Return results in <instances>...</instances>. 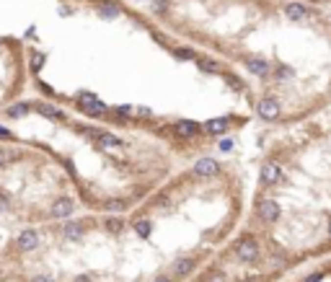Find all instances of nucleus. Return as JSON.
I'll return each mask as SVG.
<instances>
[{
	"label": "nucleus",
	"mask_w": 331,
	"mask_h": 282,
	"mask_svg": "<svg viewBox=\"0 0 331 282\" xmlns=\"http://www.w3.org/2000/svg\"><path fill=\"white\" fill-rule=\"evenodd\" d=\"M78 106L83 109V114H88V117H104L106 114V104L98 101L94 94H80L78 96Z\"/></svg>",
	"instance_id": "1"
},
{
	"label": "nucleus",
	"mask_w": 331,
	"mask_h": 282,
	"mask_svg": "<svg viewBox=\"0 0 331 282\" xmlns=\"http://www.w3.org/2000/svg\"><path fill=\"white\" fill-rule=\"evenodd\" d=\"M280 112H282L280 101H277V98H272V96H266V98H261V101L256 104V114H259L264 122H274L280 117Z\"/></svg>",
	"instance_id": "2"
},
{
	"label": "nucleus",
	"mask_w": 331,
	"mask_h": 282,
	"mask_svg": "<svg viewBox=\"0 0 331 282\" xmlns=\"http://www.w3.org/2000/svg\"><path fill=\"white\" fill-rule=\"evenodd\" d=\"M236 257L241 259V261H254L256 257H259V243H256V238H243V241H238Z\"/></svg>",
	"instance_id": "3"
},
{
	"label": "nucleus",
	"mask_w": 331,
	"mask_h": 282,
	"mask_svg": "<svg viewBox=\"0 0 331 282\" xmlns=\"http://www.w3.org/2000/svg\"><path fill=\"white\" fill-rule=\"evenodd\" d=\"M259 217L264 223H274L280 217V205L274 199H261L259 202Z\"/></svg>",
	"instance_id": "4"
},
{
	"label": "nucleus",
	"mask_w": 331,
	"mask_h": 282,
	"mask_svg": "<svg viewBox=\"0 0 331 282\" xmlns=\"http://www.w3.org/2000/svg\"><path fill=\"white\" fill-rule=\"evenodd\" d=\"M217 171H220V166H217V161H215V158H199V161L194 163V174H197V176H202V179L215 176Z\"/></svg>",
	"instance_id": "5"
},
{
	"label": "nucleus",
	"mask_w": 331,
	"mask_h": 282,
	"mask_svg": "<svg viewBox=\"0 0 331 282\" xmlns=\"http://www.w3.org/2000/svg\"><path fill=\"white\" fill-rule=\"evenodd\" d=\"M72 210H75V205H72V199H68V197H60L57 202H52V217H68V215H72Z\"/></svg>",
	"instance_id": "6"
},
{
	"label": "nucleus",
	"mask_w": 331,
	"mask_h": 282,
	"mask_svg": "<svg viewBox=\"0 0 331 282\" xmlns=\"http://www.w3.org/2000/svg\"><path fill=\"white\" fill-rule=\"evenodd\" d=\"M246 68H248V72H251V75H259V78L269 75V70H272L269 60H261V57H251V60H246Z\"/></svg>",
	"instance_id": "7"
},
{
	"label": "nucleus",
	"mask_w": 331,
	"mask_h": 282,
	"mask_svg": "<svg viewBox=\"0 0 331 282\" xmlns=\"http://www.w3.org/2000/svg\"><path fill=\"white\" fill-rule=\"evenodd\" d=\"M228 124H231L228 117H215V119H207L205 124H202V130H205L207 135H223L228 130Z\"/></svg>",
	"instance_id": "8"
},
{
	"label": "nucleus",
	"mask_w": 331,
	"mask_h": 282,
	"mask_svg": "<svg viewBox=\"0 0 331 282\" xmlns=\"http://www.w3.org/2000/svg\"><path fill=\"white\" fill-rule=\"evenodd\" d=\"M280 166H277V163H274V161H269V163H264V166H261V184H266V187H269V184H277V181H280Z\"/></svg>",
	"instance_id": "9"
},
{
	"label": "nucleus",
	"mask_w": 331,
	"mask_h": 282,
	"mask_svg": "<svg viewBox=\"0 0 331 282\" xmlns=\"http://www.w3.org/2000/svg\"><path fill=\"white\" fill-rule=\"evenodd\" d=\"M36 246H39V233L36 231H24L18 235V249L21 251H34Z\"/></svg>",
	"instance_id": "10"
},
{
	"label": "nucleus",
	"mask_w": 331,
	"mask_h": 282,
	"mask_svg": "<svg viewBox=\"0 0 331 282\" xmlns=\"http://www.w3.org/2000/svg\"><path fill=\"white\" fill-rule=\"evenodd\" d=\"M173 132L179 135V138H194V135L199 132V124L191 122V119H181L173 124Z\"/></svg>",
	"instance_id": "11"
},
{
	"label": "nucleus",
	"mask_w": 331,
	"mask_h": 282,
	"mask_svg": "<svg viewBox=\"0 0 331 282\" xmlns=\"http://www.w3.org/2000/svg\"><path fill=\"white\" fill-rule=\"evenodd\" d=\"M284 16H287L290 21H306V18H308V8L300 5V3H287V5H284Z\"/></svg>",
	"instance_id": "12"
},
{
	"label": "nucleus",
	"mask_w": 331,
	"mask_h": 282,
	"mask_svg": "<svg viewBox=\"0 0 331 282\" xmlns=\"http://www.w3.org/2000/svg\"><path fill=\"white\" fill-rule=\"evenodd\" d=\"M36 112L47 119H65V112H60L57 106H49V104H36Z\"/></svg>",
	"instance_id": "13"
},
{
	"label": "nucleus",
	"mask_w": 331,
	"mask_h": 282,
	"mask_svg": "<svg viewBox=\"0 0 331 282\" xmlns=\"http://www.w3.org/2000/svg\"><path fill=\"white\" fill-rule=\"evenodd\" d=\"M83 223H65L62 225V235L65 238H72V241H78V238H83Z\"/></svg>",
	"instance_id": "14"
},
{
	"label": "nucleus",
	"mask_w": 331,
	"mask_h": 282,
	"mask_svg": "<svg viewBox=\"0 0 331 282\" xmlns=\"http://www.w3.org/2000/svg\"><path fill=\"white\" fill-rule=\"evenodd\" d=\"M191 269H194V259H176V264H173V272L179 277H187Z\"/></svg>",
	"instance_id": "15"
},
{
	"label": "nucleus",
	"mask_w": 331,
	"mask_h": 282,
	"mask_svg": "<svg viewBox=\"0 0 331 282\" xmlns=\"http://www.w3.org/2000/svg\"><path fill=\"white\" fill-rule=\"evenodd\" d=\"M29 112H31L29 104H16V106L8 109V117H11V119H18V117H26Z\"/></svg>",
	"instance_id": "16"
},
{
	"label": "nucleus",
	"mask_w": 331,
	"mask_h": 282,
	"mask_svg": "<svg viewBox=\"0 0 331 282\" xmlns=\"http://www.w3.org/2000/svg\"><path fill=\"white\" fill-rule=\"evenodd\" d=\"M98 142L104 145V148H119V145H122V140H119L117 135H109V132H101Z\"/></svg>",
	"instance_id": "17"
},
{
	"label": "nucleus",
	"mask_w": 331,
	"mask_h": 282,
	"mask_svg": "<svg viewBox=\"0 0 331 282\" xmlns=\"http://www.w3.org/2000/svg\"><path fill=\"white\" fill-rule=\"evenodd\" d=\"M135 231H137V235H140V238H148L150 235V231H153V225H150V220H135Z\"/></svg>",
	"instance_id": "18"
},
{
	"label": "nucleus",
	"mask_w": 331,
	"mask_h": 282,
	"mask_svg": "<svg viewBox=\"0 0 331 282\" xmlns=\"http://www.w3.org/2000/svg\"><path fill=\"white\" fill-rule=\"evenodd\" d=\"M98 16H101V18H117V16H119V5H112V3L98 5Z\"/></svg>",
	"instance_id": "19"
},
{
	"label": "nucleus",
	"mask_w": 331,
	"mask_h": 282,
	"mask_svg": "<svg viewBox=\"0 0 331 282\" xmlns=\"http://www.w3.org/2000/svg\"><path fill=\"white\" fill-rule=\"evenodd\" d=\"M104 210H109V212H124L127 210V202H124V199H109V202L104 205Z\"/></svg>",
	"instance_id": "20"
},
{
	"label": "nucleus",
	"mask_w": 331,
	"mask_h": 282,
	"mask_svg": "<svg viewBox=\"0 0 331 282\" xmlns=\"http://www.w3.org/2000/svg\"><path fill=\"white\" fill-rule=\"evenodd\" d=\"M197 65H199V70H205V72H220V70H223L213 60H197Z\"/></svg>",
	"instance_id": "21"
},
{
	"label": "nucleus",
	"mask_w": 331,
	"mask_h": 282,
	"mask_svg": "<svg viewBox=\"0 0 331 282\" xmlns=\"http://www.w3.org/2000/svg\"><path fill=\"white\" fill-rule=\"evenodd\" d=\"M122 228H124V223L119 220V217H109V220H106V231H112V233H119Z\"/></svg>",
	"instance_id": "22"
},
{
	"label": "nucleus",
	"mask_w": 331,
	"mask_h": 282,
	"mask_svg": "<svg viewBox=\"0 0 331 282\" xmlns=\"http://www.w3.org/2000/svg\"><path fill=\"white\" fill-rule=\"evenodd\" d=\"M42 65H44V54L34 52V54H31V68H34V72H39V70H42Z\"/></svg>",
	"instance_id": "23"
},
{
	"label": "nucleus",
	"mask_w": 331,
	"mask_h": 282,
	"mask_svg": "<svg viewBox=\"0 0 331 282\" xmlns=\"http://www.w3.org/2000/svg\"><path fill=\"white\" fill-rule=\"evenodd\" d=\"M173 54H176V57H181V60H194V52H191V49H184V47L173 49Z\"/></svg>",
	"instance_id": "24"
},
{
	"label": "nucleus",
	"mask_w": 331,
	"mask_h": 282,
	"mask_svg": "<svg viewBox=\"0 0 331 282\" xmlns=\"http://www.w3.org/2000/svg\"><path fill=\"white\" fill-rule=\"evenodd\" d=\"M205 282H228V277L223 275V272H213V275H207Z\"/></svg>",
	"instance_id": "25"
},
{
	"label": "nucleus",
	"mask_w": 331,
	"mask_h": 282,
	"mask_svg": "<svg viewBox=\"0 0 331 282\" xmlns=\"http://www.w3.org/2000/svg\"><path fill=\"white\" fill-rule=\"evenodd\" d=\"M220 148H223L225 153H228V150H233V140H231V138H228V140H223V142H220Z\"/></svg>",
	"instance_id": "26"
},
{
	"label": "nucleus",
	"mask_w": 331,
	"mask_h": 282,
	"mask_svg": "<svg viewBox=\"0 0 331 282\" xmlns=\"http://www.w3.org/2000/svg\"><path fill=\"white\" fill-rule=\"evenodd\" d=\"M163 8H168V0H158L155 3V11H163Z\"/></svg>",
	"instance_id": "27"
},
{
	"label": "nucleus",
	"mask_w": 331,
	"mask_h": 282,
	"mask_svg": "<svg viewBox=\"0 0 331 282\" xmlns=\"http://www.w3.org/2000/svg\"><path fill=\"white\" fill-rule=\"evenodd\" d=\"M0 138H3V140H11V130H3V127H0Z\"/></svg>",
	"instance_id": "28"
},
{
	"label": "nucleus",
	"mask_w": 331,
	"mask_h": 282,
	"mask_svg": "<svg viewBox=\"0 0 331 282\" xmlns=\"http://www.w3.org/2000/svg\"><path fill=\"white\" fill-rule=\"evenodd\" d=\"M31 282H52V280H49V277H34Z\"/></svg>",
	"instance_id": "29"
},
{
	"label": "nucleus",
	"mask_w": 331,
	"mask_h": 282,
	"mask_svg": "<svg viewBox=\"0 0 331 282\" xmlns=\"http://www.w3.org/2000/svg\"><path fill=\"white\" fill-rule=\"evenodd\" d=\"M306 282H321V275H313V277H308Z\"/></svg>",
	"instance_id": "30"
},
{
	"label": "nucleus",
	"mask_w": 331,
	"mask_h": 282,
	"mask_svg": "<svg viewBox=\"0 0 331 282\" xmlns=\"http://www.w3.org/2000/svg\"><path fill=\"white\" fill-rule=\"evenodd\" d=\"M3 166H5V153L0 150V168H3Z\"/></svg>",
	"instance_id": "31"
},
{
	"label": "nucleus",
	"mask_w": 331,
	"mask_h": 282,
	"mask_svg": "<svg viewBox=\"0 0 331 282\" xmlns=\"http://www.w3.org/2000/svg\"><path fill=\"white\" fill-rule=\"evenodd\" d=\"M155 282H173V280H171V277H158Z\"/></svg>",
	"instance_id": "32"
},
{
	"label": "nucleus",
	"mask_w": 331,
	"mask_h": 282,
	"mask_svg": "<svg viewBox=\"0 0 331 282\" xmlns=\"http://www.w3.org/2000/svg\"><path fill=\"white\" fill-rule=\"evenodd\" d=\"M75 282H88V280H86V277H78V280H75Z\"/></svg>",
	"instance_id": "33"
},
{
	"label": "nucleus",
	"mask_w": 331,
	"mask_h": 282,
	"mask_svg": "<svg viewBox=\"0 0 331 282\" xmlns=\"http://www.w3.org/2000/svg\"><path fill=\"white\" fill-rule=\"evenodd\" d=\"M329 235H331V223H329Z\"/></svg>",
	"instance_id": "34"
}]
</instances>
